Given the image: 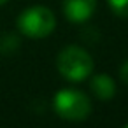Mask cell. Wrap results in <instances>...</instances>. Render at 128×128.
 <instances>
[{
  "mask_svg": "<svg viewBox=\"0 0 128 128\" xmlns=\"http://www.w3.org/2000/svg\"><path fill=\"white\" fill-rule=\"evenodd\" d=\"M90 88L91 91L95 93L96 98L100 100H110L114 95H116V86H114V81L107 76V74H96L91 77L90 81Z\"/></svg>",
  "mask_w": 128,
  "mask_h": 128,
  "instance_id": "cell-5",
  "label": "cell"
},
{
  "mask_svg": "<svg viewBox=\"0 0 128 128\" xmlns=\"http://www.w3.org/2000/svg\"><path fill=\"white\" fill-rule=\"evenodd\" d=\"M96 7V0H63V14L70 23L88 21Z\"/></svg>",
  "mask_w": 128,
  "mask_h": 128,
  "instance_id": "cell-4",
  "label": "cell"
},
{
  "mask_svg": "<svg viewBox=\"0 0 128 128\" xmlns=\"http://www.w3.org/2000/svg\"><path fill=\"white\" fill-rule=\"evenodd\" d=\"M126 128H128V124H126Z\"/></svg>",
  "mask_w": 128,
  "mask_h": 128,
  "instance_id": "cell-9",
  "label": "cell"
},
{
  "mask_svg": "<svg viewBox=\"0 0 128 128\" xmlns=\"http://www.w3.org/2000/svg\"><path fill=\"white\" fill-rule=\"evenodd\" d=\"M56 67L58 72L72 82H79L84 81L91 70H93V60L88 54V51H84L79 46H67L60 51L58 60H56Z\"/></svg>",
  "mask_w": 128,
  "mask_h": 128,
  "instance_id": "cell-1",
  "label": "cell"
},
{
  "mask_svg": "<svg viewBox=\"0 0 128 128\" xmlns=\"http://www.w3.org/2000/svg\"><path fill=\"white\" fill-rule=\"evenodd\" d=\"M112 12L123 20H128V0H107Z\"/></svg>",
  "mask_w": 128,
  "mask_h": 128,
  "instance_id": "cell-6",
  "label": "cell"
},
{
  "mask_svg": "<svg viewBox=\"0 0 128 128\" xmlns=\"http://www.w3.org/2000/svg\"><path fill=\"white\" fill-rule=\"evenodd\" d=\"M56 26V18L51 9L35 6L23 11L18 18V28L23 35L30 39H42L48 37Z\"/></svg>",
  "mask_w": 128,
  "mask_h": 128,
  "instance_id": "cell-2",
  "label": "cell"
},
{
  "mask_svg": "<svg viewBox=\"0 0 128 128\" xmlns=\"http://www.w3.org/2000/svg\"><path fill=\"white\" fill-rule=\"evenodd\" d=\"M54 110L62 119L82 121L90 116L91 104L82 91L77 90H60L54 95Z\"/></svg>",
  "mask_w": 128,
  "mask_h": 128,
  "instance_id": "cell-3",
  "label": "cell"
},
{
  "mask_svg": "<svg viewBox=\"0 0 128 128\" xmlns=\"http://www.w3.org/2000/svg\"><path fill=\"white\" fill-rule=\"evenodd\" d=\"M7 2V0H0V6H2V4H6Z\"/></svg>",
  "mask_w": 128,
  "mask_h": 128,
  "instance_id": "cell-8",
  "label": "cell"
},
{
  "mask_svg": "<svg viewBox=\"0 0 128 128\" xmlns=\"http://www.w3.org/2000/svg\"><path fill=\"white\" fill-rule=\"evenodd\" d=\"M119 76H121L123 82H126V84H128V60L123 63V67H121V70H119Z\"/></svg>",
  "mask_w": 128,
  "mask_h": 128,
  "instance_id": "cell-7",
  "label": "cell"
}]
</instances>
